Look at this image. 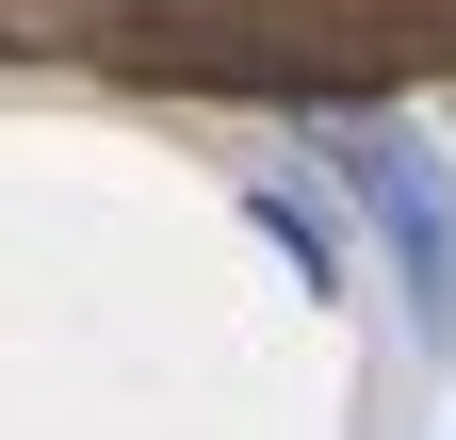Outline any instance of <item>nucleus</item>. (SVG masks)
<instances>
[{
	"label": "nucleus",
	"mask_w": 456,
	"mask_h": 440,
	"mask_svg": "<svg viewBox=\"0 0 456 440\" xmlns=\"http://www.w3.org/2000/svg\"><path fill=\"white\" fill-rule=\"evenodd\" d=\"M342 180H359L375 245H391V278H408V310L456 326V180H440V147H424V131H391V115H342Z\"/></svg>",
	"instance_id": "f257e3e1"
},
{
	"label": "nucleus",
	"mask_w": 456,
	"mask_h": 440,
	"mask_svg": "<svg viewBox=\"0 0 456 440\" xmlns=\"http://www.w3.org/2000/svg\"><path fill=\"white\" fill-rule=\"evenodd\" d=\"M245 212H261V229H277V261H294L310 294H342V229H326L310 196H245Z\"/></svg>",
	"instance_id": "f03ea898"
}]
</instances>
